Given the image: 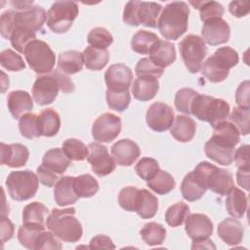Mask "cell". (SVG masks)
<instances>
[{"mask_svg":"<svg viewBox=\"0 0 250 250\" xmlns=\"http://www.w3.org/2000/svg\"><path fill=\"white\" fill-rule=\"evenodd\" d=\"M189 8L184 1H175L167 4L160 13L157 27L160 34L168 40L179 39L188 25Z\"/></svg>","mask_w":250,"mask_h":250,"instance_id":"cell-1","label":"cell"},{"mask_svg":"<svg viewBox=\"0 0 250 250\" xmlns=\"http://www.w3.org/2000/svg\"><path fill=\"white\" fill-rule=\"evenodd\" d=\"M47 229L64 242H77L83 233L81 223L75 217V208H54L47 216Z\"/></svg>","mask_w":250,"mask_h":250,"instance_id":"cell-2","label":"cell"},{"mask_svg":"<svg viewBox=\"0 0 250 250\" xmlns=\"http://www.w3.org/2000/svg\"><path fill=\"white\" fill-rule=\"evenodd\" d=\"M238 54L231 47H221L209 57L201 66V73L212 83L224 81L229 69L235 66L238 62Z\"/></svg>","mask_w":250,"mask_h":250,"instance_id":"cell-3","label":"cell"},{"mask_svg":"<svg viewBox=\"0 0 250 250\" xmlns=\"http://www.w3.org/2000/svg\"><path fill=\"white\" fill-rule=\"evenodd\" d=\"M190 114L215 127L229 117V104L223 99L198 94L191 103Z\"/></svg>","mask_w":250,"mask_h":250,"instance_id":"cell-4","label":"cell"},{"mask_svg":"<svg viewBox=\"0 0 250 250\" xmlns=\"http://www.w3.org/2000/svg\"><path fill=\"white\" fill-rule=\"evenodd\" d=\"M162 6L156 2L128 1L123 11V21L128 25L157 27Z\"/></svg>","mask_w":250,"mask_h":250,"instance_id":"cell-5","label":"cell"},{"mask_svg":"<svg viewBox=\"0 0 250 250\" xmlns=\"http://www.w3.org/2000/svg\"><path fill=\"white\" fill-rule=\"evenodd\" d=\"M193 172L201 179L207 189L219 194L227 193L234 187L232 174L223 168H219L207 161H202L196 165Z\"/></svg>","mask_w":250,"mask_h":250,"instance_id":"cell-6","label":"cell"},{"mask_svg":"<svg viewBox=\"0 0 250 250\" xmlns=\"http://www.w3.org/2000/svg\"><path fill=\"white\" fill-rule=\"evenodd\" d=\"M39 179L37 174L30 170L13 171L6 180L8 193L12 199L24 201L32 198L38 189Z\"/></svg>","mask_w":250,"mask_h":250,"instance_id":"cell-7","label":"cell"},{"mask_svg":"<svg viewBox=\"0 0 250 250\" xmlns=\"http://www.w3.org/2000/svg\"><path fill=\"white\" fill-rule=\"evenodd\" d=\"M23 55L29 67L38 74H49L56 63V56L51 47L40 39H34L27 44Z\"/></svg>","mask_w":250,"mask_h":250,"instance_id":"cell-8","label":"cell"},{"mask_svg":"<svg viewBox=\"0 0 250 250\" xmlns=\"http://www.w3.org/2000/svg\"><path fill=\"white\" fill-rule=\"evenodd\" d=\"M79 13L78 5L72 1H57L47 12L46 23L55 33H64L72 25Z\"/></svg>","mask_w":250,"mask_h":250,"instance_id":"cell-9","label":"cell"},{"mask_svg":"<svg viewBox=\"0 0 250 250\" xmlns=\"http://www.w3.org/2000/svg\"><path fill=\"white\" fill-rule=\"evenodd\" d=\"M179 50L188 70L197 73L207 55V47L203 39L198 35L189 34L179 43Z\"/></svg>","mask_w":250,"mask_h":250,"instance_id":"cell-10","label":"cell"},{"mask_svg":"<svg viewBox=\"0 0 250 250\" xmlns=\"http://www.w3.org/2000/svg\"><path fill=\"white\" fill-rule=\"evenodd\" d=\"M121 118L113 113L104 112L93 123L92 136L99 143H110L121 131Z\"/></svg>","mask_w":250,"mask_h":250,"instance_id":"cell-11","label":"cell"},{"mask_svg":"<svg viewBox=\"0 0 250 250\" xmlns=\"http://www.w3.org/2000/svg\"><path fill=\"white\" fill-rule=\"evenodd\" d=\"M87 161L91 164L93 172L99 177L109 175L116 167V162L109 155L107 147L99 142L88 145Z\"/></svg>","mask_w":250,"mask_h":250,"instance_id":"cell-12","label":"cell"},{"mask_svg":"<svg viewBox=\"0 0 250 250\" xmlns=\"http://www.w3.org/2000/svg\"><path fill=\"white\" fill-rule=\"evenodd\" d=\"M61 86L58 77L52 71L49 74H43L36 78L32 86V97L39 105L52 104L58 97Z\"/></svg>","mask_w":250,"mask_h":250,"instance_id":"cell-13","label":"cell"},{"mask_svg":"<svg viewBox=\"0 0 250 250\" xmlns=\"http://www.w3.org/2000/svg\"><path fill=\"white\" fill-rule=\"evenodd\" d=\"M235 145L229 141L213 135L204 146V151L208 158L218 164L229 166L234 160Z\"/></svg>","mask_w":250,"mask_h":250,"instance_id":"cell-14","label":"cell"},{"mask_svg":"<svg viewBox=\"0 0 250 250\" xmlns=\"http://www.w3.org/2000/svg\"><path fill=\"white\" fill-rule=\"evenodd\" d=\"M146 121L147 126L155 132L167 131L174 122V110L167 104L155 102L147 108Z\"/></svg>","mask_w":250,"mask_h":250,"instance_id":"cell-15","label":"cell"},{"mask_svg":"<svg viewBox=\"0 0 250 250\" xmlns=\"http://www.w3.org/2000/svg\"><path fill=\"white\" fill-rule=\"evenodd\" d=\"M47 13L41 6H31L25 10L13 9V30L17 26H23L33 30L40 31L46 21Z\"/></svg>","mask_w":250,"mask_h":250,"instance_id":"cell-16","label":"cell"},{"mask_svg":"<svg viewBox=\"0 0 250 250\" xmlns=\"http://www.w3.org/2000/svg\"><path fill=\"white\" fill-rule=\"evenodd\" d=\"M133 80V72L124 63L111 64L104 73V81L107 90L112 92L129 91Z\"/></svg>","mask_w":250,"mask_h":250,"instance_id":"cell-17","label":"cell"},{"mask_svg":"<svg viewBox=\"0 0 250 250\" xmlns=\"http://www.w3.org/2000/svg\"><path fill=\"white\" fill-rule=\"evenodd\" d=\"M202 39L211 46L227 43L229 40L230 28L229 23L222 18L212 19L204 22L201 29Z\"/></svg>","mask_w":250,"mask_h":250,"instance_id":"cell-18","label":"cell"},{"mask_svg":"<svg viewBox=\"0 0 250 250\" xmlns=\"http://www.w3.org/2000/svg\"><path fill=\"white\" fill-rule=\"evenodd\" d=\"M185 222L186 232L192 241L207 239L213 233V224L204 214H189Z\"/></svg>","mask_w":250,"mask_h":250,"instance_id":"cell-19","label":"cell"},{"mask_svg":"<svg viewBox=\"0 0 250 250\" xmlns=\"http://www.w3.org/2000/svg\"><path fill=\"white\" fill-rule=\"evenodd\" d=\"M110 151L116 164L120 166H131L141 155L139 146L129 139L117 141L112 145Z\"/></svg>","mask_w":250,"mask_h":250,"instance_id":"cell-20","label":"cell"},{"mask_svg":"<svg viewBox=\"0 0 250 250\" xmlns=\"http://www.w3.org/2000/svg\"><path fill=\"white\" fill-rule=\"evenodd\" d=\"M0 152L1 164L12 168L24 166L29 157L28 148L21 144L7 145L5 143H1Z\"/></svg>","mask_w":250,"mask_h":250,"instance_id":"cell-21","label":"cell"},{"mask_svg":"<svg viewBox=\"0 0 250 250\" xmlns=\"http://www.w3.org/2000/svg\"><path fill=\"white\" fill-rule=\"evenodd\" d=\"M218 236L228 245L235 246L243 239L244 229L236 218H226L218 226Z\"/></svg>","mask_w":250,"mask_h":250,"instance_id":"cell-22","label":"cell"},{"mask_svg":"<svg viewBox=\"0 0 250 250\" xmlns=\"http://www.w3.org/2000/svg\"><path fill=\"white\" fill-rule=\"evenodd\" d=\"M149 60L158 67L165 68L176 61L175 45L170 41L158 40L150 49Z\"/></svg>","mask_w":250,"mask_h":250,"instance_id":"cell-23","label":"cell"},{"mask_svg":"<svg viewBox=\"0 0 250 250\" xmlns=\"http://www.w3.org/2000/svg\"><path fill=\"white\" fill-rule=\"evenodd\" d=\"M7 106L12 116L15 119H19L23 114L32 110L33 101L26 91L16 90L9 93L7 98Z\"/></svg>","mask_w":250,"mask_h":250,"instance_id":"cell-24","label":"cell"},{"mask_svg":"<svg viewBox=\"0 0 250 250\" xmlns=\"http://www.w3.org/2000/svg\"><path fill=\"white\" fill-rule=\"evenodd\" d=\"M159 90L157 78L152 76H138L132 86L133 97L141 102L152 100Z\"/></svg>","mask_w":250,"mask_h":250,"instance_id":"cell-25","label":"cell"},{"mask_svg":"<svg viewBox=\"0 0 250 250\" xmlns=\"http://www.w3.org/2000/svg\"><path fill=\"white\" fill-rule=\"evenodd\" d=\"M73 179L74 177L64 176L55 185L54 199L61 207L74 204L79 198L73 188Z\"/></svg>","mask_w":250,"mask_h":250,"instance_id":"cell-26","label":"cell"},{"mask_svg":"<svg viewBox=\"0 0 250 250\" xmlns=\"http://www.w3.org/2000/svg\"><path fill=\"white\" fill-rule=\"evenodd\" d=\"M195 132L196 123L188 115H177L170 128L172 137L181 143L191 141L195 136Z\"/></svg>","mask_w":250,"mask_h":250,"instance_id":"cell-27","label":"cell"},{"mask_svg":"<svg viewBox=\"0 0 250 250\" xmlns=\"http://www.w3.org/2000/svg\"><path fill=\"white\" fill-rule=\"evenodd\" d=\"M37 126L40 136L54 137L61 128V118L54 108L43 109L37 115Z\"/></svg>","mask_w":250,"mask_h":250,"instance_id":"cell-28","label":"cell"},{"mask_svg":"<svg viewBox=\"0 0 250 250\" xmlns=\"http://www.w3.org/2000/svg\"><path fill=\"white\" fill-rule=\"evenodd\" d=\"M206 190V186L193 171L187 174L181 184V193L183 197L189 202L200 199Z\"/></svg>","mask_w":250,"mask_h":250,"instance_id":"cell-29","label":"cell"},{"mask_svg":"<svg viewBox=\"0 0 250 250\" xmlns=\"http://www.w3.org/2000/svg\"><path fill=\"white\" fill-rule=\"evenodd\" d=\"M42 164L60 176L67 170L71 164V161L65 155L62 148L55 147L45 152L42 159Z\"/></svg>","mask_w":250,"mask_h":250,"instance_id":"cell-30","label":"cell"},{"mask_svg":"<svg viewBox=\"0 0 250 250\" xmlns=\"http://www.w3.org/2000/svg\"><path fill=\"white\" fill-rule=\"evenodd\" d=\"M84 62L82 53L74 50L64 51L59 55L58 70L66 75L75 74L82 70Z\"/></svg>","mask_w":250,"mask_h":250,"instance_id":"cell-31","label":"cell"},{"mask_svg":"<svg viewBox=\"0 0 250 250\" xmlns=\"http://www.w3.org/2000/svg\"><path fill=\"white\" fill-rule=\"evenodd\" d=\"M226 208L228 213L233 218L240 219L247 209V195L241 189L233 187L226 198Z\"/></svg>","mask_w":250,"mask_h":250,"instance_id":"cell-32","label":"cell"},{"mask_svg":"<svg viewBox=\"0 0 250 250\" xmlns=\"http://www.w3.org/2000/svg\"><path fill=\"white\" fill-rule=\"evenodd\" d=\"M158 210V199L147 189H140L135 212L142 219H150Z\"/></svg>","mask_w":250,"mask_h":250,"instance_id":"cell-33","label":"cell"},{"mask_svg":"<svg viewBox=\"0 0 250 250\" xmlns=\"http://www.w3.org/2000/svg\"><path fill=\"white\" fill-rule=\"evenodd\" d=\"M83 62L86 68L90 70L103 69L109 61V53L106 49H97L94 47H86L82 52Z\"/></svg>","mask_w":250,"mask_h":250,"instance_id":"cell-34","label":"cell"},{"mask_svg":"<svg viewBox=\"0 0 250 250\" xmlns=\"http://www.w3.org/2000/svg\"><path fill=\"white\" fill-rule=\"evenodd\" d=\"M45 231L44 225L40 224H23L18 229V239L23 247L35 249V243L39 235Z\"/></svg>","mask_w":250,"mask_h":250,"instance_id":"cell-35","label":"cell"},{"mask_svg":"<svg viewBox=\"0 0 250 250\" xmlns=\"http://www.w3.org/2000/svg\"><path fill=\"white\" fill-rule=\"evenodd\" d=\"M158 40V36L153 32L138 30L131 39V48L138 54L146 55Z\"/></svg>","mask_w":250,"mask_h":250,"instance_id":"cell-36","label":"cell"},{"mask_svg":"<svg viewBox=\"0 0 250 250\" xmlns=\"http://www.w3.org/2000/svg\"><path fill=\"white\" fill-rule=\"evenodd\" d=\"M73 188L78 197L88 198L95 195L99 190L98 181L90 174H83L73 179Z\"/></svg>","mask_w":250,"mask_h":250,"instance_id":"cell-37","label":"cell"},{"mask_svg":"<svg viewBox=\"0 0 250 250\" xmlns=\"http://www.w3.org/2000/svg\"><path fill=\"white\" fill-rule=\"evenodd\" d=\"M140 234L146 244L148 246H155L164 242L166 237V229L162 225L155 222H150L143 227Z\"/></svg>","mask_w":250,"mask_h":250,"instance_id":"cell-38","label":"cell"},{"mask_svg":"<svg viewBox=\"0 0 250 250\" xmlns=\"http://www.w3.org/2000/svg\"><path fill=\"white\" fill-rule=\"evenodd\" d=\"M146 186L157 194L164 195L174 189L176 182L171 174L166 171L159 170L151 180L146 182Z\"/></svg>","mask_w":250,"mask_h":250,"instance_id":"cell-39","label":"cell"},{"mask_svg":"<svg viewBox=\"0 0 250 250\" xmlns=\"http://www.w3.org/2000/svg\"><path fill=\"white\" fill-rule=\"evenodd\" d=\"M49 215L48 208L41 202H31L22 210L23 224H40L44 225L46 217Z\"/></svg>","mask_w":250,"mask_h":250,"instance_id":"cell-40","label":"cell"},{"mask_svg":"<svg viewBox=\"0 0 250 250\" xmlns=\"http://www.w3.org/2000/svg\"><path fill=\"white\" fill-rule=\"evenodd\" d=\"M192 6H194L196 9L199 10L200 20L205 22L212 19H218L222 18L225 9L222 4L216 1H201V2H189Z\"/></svg>","mask_w":250,"mask_h":250,"instance_id":"cell-41","label":"cell"},{"mask_svg":"<svg viewBox=\"0 0 250 250\" xmlns=\"http://www.w3.org/2000/svg\"><path fill=\"white\" fill-rule=\"evenodd\" d=\"M189 215V206L184 202H178L171 205L165 213L166 223L173 228L180 227L184 224Z\"/></svg>","mask_w":250,"mask_h":250,"instance_id":"cell-42","label":"cell"},{"mask_svg":"<svg viewBox=\"0 0 250 250\" xmlns=\"http://www.w3.org/2000/svg\"><path fill=\"white\" fill-rule=\"evenodd\" d=\"M34 39H36V32L23 26H17L12 32L10 41L13 48H15L19 53L23 54L27 44Z\"/></svg>","mask_w":250,"mask_h":250,"instance_id":"cell-43","label":"cell"},{"mask_svg":"<svg viewBox=\"0 0 250 250\" xmlns=\"http://www.w3.org/2000/svg\"><path fill=\"white\" fill-rule=\"evenodd\" d=\"M62 150L65 155L73 161H82L87 159L88 146L77 139H66L62 144Z\"/></svg>","mask_w":250,"mask_h":250,"instance_id":"cell-44","label":"cell"},{"mask_svg":"<svg viewBox=\"0 0 250 250\" xmlns=\"http://www.w3.org/2000/svg\"><path fill=\"white\" fill-rule=\"evenodd\" d=\"M87 41L91 47L104 50L111 45L113 37L104 27H95L88 33Z\"/></svg>","mask_w":250,"mask_h":250,"instance_id":"cell-45","label":"cell"},{"mask_svg":"<svg viewBox=\"0 0 250 250\" xmlns=\"http://www.w3.org/2000/svg\"><path fill=\"white\" fill-rule=\"evenodd\" d=\"M250 107H241L236 106L233 108L229 120L230 122L236 127L239 134L241 135H248L250 132Z\"/></svg>","mask_w":250,"mask_h":250,"instance_id":"cell-46","label":"cell"},{"mask_svg":"<svg viewBox=\"0 0 250 250\" xmlns=\"http://www.w3.org/2000/svg\"><path fill=\"white\" fill-rule=\"evenodd\" d=\"M160 167L158 162L150 157L141 158L135 166V171L137 175L146 182L151 180L158 173Z\"/></svg>","mask_w":250,"mask_h":250,"instance_id":"cell-47","label":"cell"},{"mask_svg":"<svg viewBox=\"0 0 250 250\" xmlns=\"http://www.w3.org/2000/svg\"><path fill=\"white\" fill-rule=\"evenodd\" d=\"M106 103L110 109L118 112L126 110L131 102V96L129 91L125 92H112L106 90Z\"/></svg>","mask_w":250,"mask_h":250,"instance_id":"cell-48","label":"cell"},{"mask_svg":"<svg viewBox=\"0 0 250 250\" xmlns=\"http://www.w3.org/2000/svg\"><path fill=\"white\" fill-rule=\"evenodd\" d=\"M19 129L21 135L26 139L40 137L37 126V115L34 113H25L19 120Z\"/></svg>","mask_w":250,"mask_h":250,"instance_id":"cell-49","label":"cell"},{"mask_svg":"<svg viewBox=\"0 0 250 250\" xmlns=\"http://www.w3.org/2000/svg\"><path fill=\"white\" fill-rule=\"evenodd\" d=\"M198 95V93L190 88L180 89L175 96L174 104L177 110L185 114H190V105L193 99Z\"/></svg>","mask_w":250,"mask_h":250,"instance_id":"cell-50","label":"cell"},{"mask_svg":"<svg viewBox=\"0 0 250 250\" xmlns=\"http://www.w3.org/2000/svg\"><path fill=\"white\" fill-rule=\"evenodd\" d=\"M0 63L2 67L9 71H20L25 68L22 58L11 49H6L1 52Z\"/></svg>","mask_w":250,"mask_h":250,"instance_id":"cell-51","label":"cell"},{"mask_svg":"<svg viewBox=\"0 0 250 250\" xmlns=\"http://www.w3.org/2000/svg\"><path fill=\"white\" fill-rule=\"evenodd\" d=\"M139 188L136 187H125L118 194V203L122 209L129 212H135L139 195Z\"/></svg>","mask_w":250,"mask_h":250,"instance_id":"cell-52","label":"cell"},{"mask_svg":"<svg viewBox=\"0 0 250 250\" xmlns=\"http://www.w3.org/2000/svg\"><path fill=\"white\" fill-rule=\"evenodd\" d=\"M213 129H214L213 135L222 137L231 142L235 146L240 141V134L236 129V127L230 121H228V120L222 121L218 123L215 127H213Z\"/></svg>","mask_w":250,"mask_h":250,"instance_id":"cell-53","label":"cell"},{"mask_svg":"<svg viewBox=\"0 0 250 250\" xmlns=\"http://www.w3.org/2000/svg\"><path fill=\"white\" fill-rule=\"evenodd\" d=\"M135 72L137 76H152L159 78L163 74L164 69L155 65L148 58H143L136 64Z\"/></svg>","mask_w":250,"mask_h":250,"instance_id":"cell-54","label":"cell"},{"mask_svg":"<svg viewBox=\"0 0 250 250\" xmlns=\"http://www.w3.org/2000/svg\"><path fill=\"white\" fill-rule=\"evenodd\" d=\"M62 248V246L60 240L58 239V237L51 231H46V230L43 231L39 235V237L35 243L36 250H41V249H55V250L58 249V250H60Z\"/></svg>","mask_w":250,"mask_h":250,"instance_id":"cell-55","label":"cell"},{"mask_svg":"<svg viewBox=\"0 0 250 250\" xmlns=\"http://www.w3.org/2000/svg\"><path fill=\"white\" fill-rule=\"evenodd\" d=\"M36 173H37L39 182L48 188L54 187L57 184V182L60 180L58 174L49 170L43 164H41L37 167Z\"/></svg>","mask_w":250,"mask_h":250,"instance_id":"cell-56","label":"cell"},{"mask_svg":"<svg viewBox=\"0 0 250 250\" xmlns=\"http://www.w3.org/2000/svg\"><path fill=\"white\" fill-rule=\"evenodd\" d=\"M0 32L4 38L10 40L13 32V10H7L1 15Z\"/></svg>","mask_w":250,"mask_h":250,"instance_id":"cell-57","label":"cell"},{"mask_svg":"<svg viewBox=\"0 0 250 250\" xmlns=\"http://www.w3.org/2000/svg\"><path fill=\"white\" fill-rule=\"evenodd\" d=\"M235 102L241 107H250L249 81L245 80L239 84L235 93Z\"/></svg>","mask_w":250,"mask_h":250,"instance_id":"cell-58","label":"cell"},{"mask_svg":"<svg viewBox=\"0 0 250 250\" xmlns=\"http://www.w3.org/2000/svg\"><path fill=\"white\" fill-rule=\"evenodd\" d=\"M237 168L250 169L249 168V146L242 145L234 151V160Z\"/></svg>","mask_w":250,"mask_h":250,"instance_id":"cell-59","label":"cell"},{"mask_svg":"<svg viewBox=\"0 0 250 250\" xmlns=\"http://www.w3.org/2000/svg\"><path fill=\"white\" fill-rule=\"evenodd\" d=\"M229 13L235 18H241L248 15L250 8L248 1H231L229 5Z\"/></svg>","mask_w":250,"mask_h":250,"instance_id":"cell-60","label":"cell"},{"mask_svg":"<svg viewBox=\"0 0 250 250\" xmlns=\"http://www.w3.org/2000/svg\"><path fill=\"white\" fill-rule=\"evenodd\" d=\"M89 248L91 249H100V248H104V249H114L115 245L113 244L112 240L110 237L104 235V234H99L94 236L91 241Z\"/></svg>","mask_w":250,"mask_h":250,"instance_id":"cell-61","label":"cell"},{"mask_svg":"<svg viewBox=\"0 0 250 250\" xmlns=\"http://www.w3.org/2000/svg\"><path fill=\"white\" fill-rule=\"evenodd\" d=\"M15 228L13 223L4 215L1 217V242L4 243L13 237Z\"/></svg>","mask_w":250,"mask_h":250,"instance_id":"cell-62","label":"cell"},{"mask_svg":"<svg viewBox=\"0 0 250 250\" xmlns=\"http://www.w3.org/2000/svg\"><path fill=\"white\" fill-rule=\"evenodd\" d=\"M54 73L58 77L61 86V91L62 93H71L74 91V83L66 74L62 73L59 70H54Z\"/></svg>","mask_w":250,"mask_h":250,"instance_id":"cell-63","label":"cell"},{"mask_svg":"<svg viewBox=\"0 0 250 250\" xmlns=\"http://www.w3.org/2000/svg\"><path fill=\"white\" fill-rule=\"evenodd\" d=\"M249 171L250 169L238 168L236 173V180L238 185L244 189H249Z\"/></svg>","mask_w":250,"mask_h":250,"instance_id":"cell-64","label":"cell"}]
</instances>
